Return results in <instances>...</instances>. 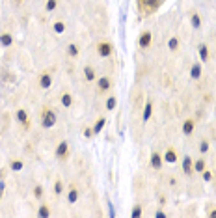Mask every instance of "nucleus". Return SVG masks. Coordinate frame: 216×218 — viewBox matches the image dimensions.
Segmentation results:
<instances>
[{
	"label": "nucleus",
	"instance_id": "obj_24",
	"mask_svg": "<svg viewBox=\"0 0 216 218\" xmlns=\"http://www.w3.org/2000/svg\"><path fill=\"white\" fill-rule=\"evenodd\" d=\"M63 30H65V24H63V22H56V24H54V32H56V34H62Z\"/></svg>",
	"mask_w": 216,
	"mask_h": 218
},
{
	"label": "nucleus",
	"instance_id": "obj_7",
	"mask_svg": "<svg viewBox=\"0 0 216 218\" xmlns=\"http://www.w3.org/2000/svg\"><path fill=\"white\" fill-rule=\"evenodd\" d=\"M65 155H67V144H65V142H62V144L58 146V149H56V157H60V159H62V157H65Z\"/></svg>",
	"mask_w": 216,
	"mask_h": 218
},
{
	"label": "nucleus",
	"instance_id": "obj_18",
	"mask_svg": "<svg viewBox=\"0 0 216 218\" xmlns=\"http://www.w3.org/2000/svg\"><path fill=\"white\" fill-rule=\"evenodd\" d=\"M71 103H73L71 95H69V93H63V95H62V104H63V106H71Z\"/></svg>",
	"mask_w": 216,
	"mask_h": 218
},
{
	"label": "nucleus",
	"instance_id": "obj_5",
	"mask_svg": "<svg viewBox=\"0 0 216 218\" xmlns=\"http://www.w3.org/2000/svg\"><path fill=\"white\" fill-rule=\"evenodd\" d=\"M50 82H52V78H50V75H47V73H45V75L41 77V80H39V86L47 90V88H50Z\"/></svg>",
	"mask_w": 216,
	"mask_h": 218
},
{
	"label": "nucleus",
	"instance_id": "obj_22",
	"mask_svg": "<svg viewBox=\"0 0 216 218\" xmlns=\"http://www.w3.org/2000/svg\"><path fill=\"white\" fill-rule=\"evenodd\" d=\"M17 119H19L21 123H26V119H28V118H26V112H24V110H19V112H17Z\"/></svg>",
	"mask_w": 216,
	"mask_h": 218
},
{
	"label": "nucleus",
	"instance_id": "obj_11",
	"mask_svg": "<svg viewBox=\"0 0 216 218\" xmlns=\"http://www.w3.org/2000/svg\"><path fill=\"white\" fill-rule=\"evenodd\" d=\"M11 41H13V39H11L9 34H2V35H0V43H2V47H9Z\"/></svg>",
	"mask_w": 216,
	"mask_h": 218
},
{
	"label": "nucleus",
	"instance_id": "obj_17",
	"mask_svg": "<svg viewBox=\"0 0 216 218\" xmlns=\"http://www.w3.org/2000/svg\"><path fill=\"white\" fill-rule=\"evenodd\" d=\"M104 123H106V119H104V118H103V119H99V121L95 123V127H93V132H95V134H97V132H101V131H103V127H104Z\"/></svg>",
	"mask_w": 216,
	"mask_h": 218
},
{
	"label": "nucleus",
	"instance_id": "obj_10",
	"mask_svg": "<svg viewBox=\"0 0 216 218\" xmlns=\"http://www.w3.org/2000/svg\"><path fill=\"white\" fill-rule=\"evenodd\" d=\"M76 200H78V190H76V188H71L69 194H67V202H69V203H75Z\"/></svg>",
	"mask_w": 216,
	"mask_h": 218
},
{
	"label": "nucleus",
	"instance_id": "obj_20",
	"mask_svg": "<svg viewBox=\"0 0 216 218\" xmlns=\"http://www.w3.org/2000/svg\"><path fill=\"white\" fill-rule=\"evenodd\" d=\"M192 26H194V28H200V26H201V19H200V15H192Z\"/></svg>",
	"mask_w": 216,
	"mask_h": 218
},
{
	"label": "nucleus",
	"instance_id": "obj_25",
	"mask_svg": "<svg viewBox=\"0 0 216 218\" xmlns=\"http://www.w3.org/2000/svg\"><path fill=\"white\" fill-rule=\"evenodd\" d=\"M37 215H39V216H48V215H50V211H48V209H47V207H45V205H43V207H39V213H37Z\"/></svg>",
	"mask_w": 216,
	"mask_h": 218
},
{
	"label": "nucleus",
	"instance_id": "obj_33",
	"mask_svg": "<svg viewBox=\"0 0 216 218\" xmlns=\"http://www.w3.org/2000/svg\"><path fill=\"white\" fill-rule=\"evenodd\" d=\"M35 196H37V198L41 196V187H37V188H35Z\"/></svg>",
	"mask_w": 216,
	"mask_h": 218
},
{
	"label": "nucleus",
	"instance_id": "obj_21",
	"mask_svg": "<svg viewBox=\"0 0 216 218\" xmlns=\"http://www.w3.org/2000/svg\"><path fill=\"white\" fill-rule=\"evenodd\" d=\"M177 45H179V39H177V37H172V39H170V43H168L170 50H175V49H177Z\"/></svg>",
	"mask_w": 216,
	"mask_h": 218
},
{
	"label": "nucleus",
	"instance_id": "obj_32",
	"mask_svg": "<svg viewBox=\"0 0 216 218\" xmlns=\"http://www.w3.org/2000/svg\"><path fill=\"white\" fill-rule=\"evenodd\" d=\"M203 179H205V181H211V179H213V174H211V172H203Z\"/></svg>",
	"mask_w": 216,
	"mask_h": 218
},
{
	"label": "nucleus",
	"instance_id": "obj_14",
	"mask_svg": "<svg viewBox=\"0 0 216 218\" xmlns=\"http://www.w3.org/2000/svg\"><path fill=\"white\" fill-rule=\"evenodd\" d=\"M200 58H201L203 62L209 58V50H207V47H205V45H200Z\"/></svg>",
	"mask_w": 216,
	"mask_h": 218
},
{
	"label": "nucleus",
	"instance_id": "obj_6",
	"mask_svg": "<svg viewBox=\"0 0 216 218\" xmlns=\"http://www.w3.org/2000/svg\"><path fill=\"white\" fill-rule=\"evenodd\" d=\"M192 131H194V121H192V119L185 121V123H183V132L188 136V134H192Z\"/></svg>",
	"mask_w": 216,
	"mask_h": 218
},
{
	"label": "nucleus",
	"instance_id": "obj_26",
	"mask_svg": "<svg viewBox=\"0 0 216 218\" xmlns=\"http://www.w3.org/2000/svg\"><path fill=\"white\" fill-rule=\"evenodd\" d=\"M114 106H116V99L110 97V99L106 101V108H108V110H114Z\"/></svg>",
	"mask_w": 216,
	"mask_h": 218
},
{
	"label": "nucleus",
	"instance_id": "obj_19",
	"mask_svg": "<svg viewBox=\"0 0 216 218\" xmlns=\"http://www.w3.org/2000/svg\"><path fill=\"white\" fill-rule=\"evenodd\" d=\"M194 170H196V172H203V170H205V162H203V160H196V162H194Z\"/></svg>",
	"mask_w": 216,
	"mask_h": 218
},
{
	"label": "nucleus",
	"instance_id": "obj_27",
	"mask_svg": "<svg viewBox=\"0 0 216 218\" xmlns=\"http://www.w3.org/2000/svg\"><path fill=\"white\" fill-rule=\"evenodd\" d=\"M67 50H69V54H71V56H78V49H76L75 45H69V49H67Z\"/></svg>",
	"mask_w": 216,
	"mask_h": 218
},
{
	"label": "nucleus",
	"instance_id": "obj_1",
	"mask_svg": "<svg viewBox=\"0 0 216 218\" xmlns=\"http://www.w3.org/2000/svg\"><path fill=\"white\" fill-rule=\"evenodd\" d=\"M41 123H43V127H45V129L54 127V123H56V114H54V112H50V110H48V112H45V114H43V121H41Z\"/></svg>",
	"mask_w": 216,
	"mask_h": 218
},
{
	"label": "nucleus",
	"instance_id": "obj_34",
	"mask_svg": "<svg viewBox=\"0 0 216 218\" xmlns=\"http://www.w3.org/2000/svg\"><path fill=\"white\" fill-rule=\"evenodd\" d=\"M2 192H4V190H2V188H0V198H2Z\"/></svg>",
	"mask_w": 216,
	"mask_h": 218
},
{
	"label": "nucleus",
	"instance_id": "obj_8",
	"mask_svg": "<svg viewBox=\"0 0 216 218\" xmlns=\"http://www.w3.org/2000/svg\"><path fill=\"white\" fill-rule=\"evenodd\" d=\"M190 75H192V78H200V77H201V65L194 63L192 69H190Z\"/></svg>",
	"mask_w": 216,
	"mask_h": 218
},
{
	"label": "nucleus",
	"instance_id": "obj_4",
	"mask_svg": "<svg viewBox=\"0 0 216 218\" xmlns=\"http://www.w3.org/2000/svg\"><path fill=\"white\" fill-rule=\"evenodd\" d=\"M110 52H112V47H110L108 43H101V45H99V54H101V56H108Z\"/></svg>",
	"mask_w": 216,
	"mask_h": 218
},
{
	"label": "nucleus",
	"instance_id": "obj_3",
	"mask_svg": "<svg viewBox=\"0 0 216 218\" xmlns=\"http://www.w3.org/2000/svg\"><path fill=\"white\" fill-rule=\"evenodd\" d=\"M183 168H185V174H186V175L192 174V159H190V157H185V159H183Z\"/></svg>",
	"mask_w": 216,
	"mask_h": 218
},
{
	"label": "nucleus",
	"instance_id": "obj_31",
	"mask_svg": "<svg viewBox=\"0 0 216 218\" xmlns=\"http://www.w3.org/2000/svg\"><path fill=\"white\" fill-rule=\"evenodd\" d=\"M200 149H201L203 153H207V151H209V144H207V142H201V147H200Z\"/></svg>",
	"mask_w": 216,
	"mask_h": 218
},
{
	"label": "nucleus",
	"instance_id": "obj_28",
	"mask_svg": "<svg viewBox=\"0 0 216 218\" xmlns=\"http://www.w3.org/2000/svg\"><path fill=\"white\" fill-rule=\"evenodd\" d=\"M54 7H56V0H48L47 2V11H52Z\"/></svg>",
	"mask_w": 216,
	"mask_h": 218
},
{
	"label": "nucleus",
	"instance_id": "obj_30",
	"mask_svg": "<svg viewBox=\"0 0 216 218\" xmlns=\"http://www.w3.org/2000/svg\"><path fill=\"white\" fill-rule=\"evenodd\" d=\"M54 190H56V194H62V183H60V181H56V185H54Z\"/></svg>",
	"mask_w": 216,
	"mask_h": 218
},
{
	"label": "nucleus",
	"instance_id": "obj_12",
	"mask_svg": "<svg viewBox=\"0 0 216 218\" xmlns=\"http://www.w3.org/2000/svg\"><path fill=\"white\" fill-rule=\"evenodd\" d=\"M151 166H153V168H160V166H162V160H160V157H159L157 153L151 155Z\"/></svg>",
	"mask_w": 216,
	"mask_h": 218
},
{
	"label": "nucleus",
	"instance_id": "obj_23",
	"mask_svg": "<svg viewBox=\"0 0 216 218\" xmlns=\"http://www.w3.org/2000/svg\"><path fill=\"white\" fill-rule=\"evenodd\" d=\"M11 170H13V172L22 170V162H21V160H13V162H11Z\"/></svg>",
	"mask_w": 216,
	"mask_h": 218
},
{
	"label": "nucleus",
	"instance_id": "obj_15",
	"mask_svg": "<svg viewBox=\"0 0 216 218\" xmlns=\"http://www.w3.org/2000/svg\"><path fill=\"white\" fill-rule=\"evenodd\" d=\"M99 88H101V90H108V88H110V80H108L106 77L99 78Z\"/></svg>",
	"mask_w": 216,
	"mask_h": 218
},
{
	"label": "nucleus",
	"instance_id": "obj_16",
	"mask_svg": "<svg viewBox=\"0 0 216 218\" xmlns=\"http://www.w3.org/2000/svg\"><path fill=\"white\" fill-rule=\"evenodd\" d=\"M151 108H153V104H151V103H147V104H145V108H144V121H147V119L151 118Z\"/></svg>",
	"mask_w": 216,
	"mask_h": 218
},
{
	"label": "nucleus",
	"instance_id": "obj_2",
	"mask_svg": "<svg viewBox=\"0 0 216 218\" xmlns=\"http://www.w3.org/2000/svg\"><path fill=\"white\" fill-rule=\"evenodd\" d=\"M149 43H151V32H144L140 37V47L145 49V47H149Z\"/></svg>",
	"mask_w": 216,
	"mask_h": 218
},
{
	"label": "nucleus",
	"instance_id": "obj_29",
	"mask_svg": "<svg viewBox=\"0 0 216 218\" xmlns=\"http://www.w3.org/2000/svg\"><path fill=\"white\" fill-rule=\"evenodd\" d=\"M140 215H142V209H140V207H134V209H132V218L140 216Z\"/></svg>",
	"mask_w": 216,
	"mask_h": 218
},
{
	"label": "nucleus",
	"instance_id": "obj_9",
	"mask_svg": "<svg viewBox=\"0 0 216 218\" xmlns=\"http://www.w3.org/2000/svg\"><path fill=\"white\" fill-rule=\"evenodd\" d=\"M164 160H166V162H175V160H177L175 151H173V149H168V151H166V155H164Z\"/></svg>",
	"mask_w": 216,
	"mask_h": 218
},
{
	"label": "nucleus",
	"instance_id": "obj_13",
	"mask_svg": "<svg viewBox=\"0 0 216 218\" xmlns=\"http://www.w3.org/2000/svg\"><path fill=\"white\" fill-rule=\"evenodd\" d=\"M84 77H86V80L91 82V80L95 78V71H93V67H86V69H84Z\"/></svg>",
	"mask_w": 216,
	"mask_h": 218
}]
</instances>
